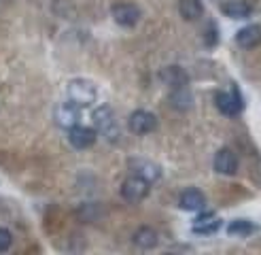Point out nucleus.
<instances>
[{
  "mask_svg": "<svg viewBox=\"0 0 261 255\" xmlns=\"http://www.w3.org/2000/svg\"><path fill=\"white\" fill-rule=\"evenodd\" d=\"M66 96H68V100L74 102V105L89 107V105H94V102L98 100V87H96L94 81L79 76V79H70V81H68V85H66Z\"/></svg>",
  "mask_w": 261,
  "mask_h": 255,
  "instance_id": "f257e3e1",
  "label": "nucleus"
},
{
  "mask_svg": "<svg viewBox=\"0 0 261 255\" xmlns=\"http://www.w3.org/2000/svg\"><path fill=\"white\" fill-rule=\"evenodd\" d=\"M91 123H94V128H96V132H100L102 136H107L111 143L115 140H119V123H117V119H115V113H113V109L111 107H107V105H100L94 113H91Z\"/></svg>",
  "mask_w": 261,
  "mask_h": 255,
  "instance_id": "f03ea898",
  "label": "nucleus"
},
{
  "mask_svg": "<svg viewBox=\"0 0 261 255\" xmlns=\"http://www.w3.org/2000/svg\"><path fill=\"white\" fill-rule=\"evenodd\" d=\"M149 191H151V183L145 181V178L138 176V174L125 178V181L121 183V198L125 202H129V204L142 202L149 196Z\"/></svg>",
  "mask_w": 261,
  "mask_h": 255,
  "instance_id": "7ed1b4c3",
  "label": "nucleus"
},
{
  "mask_svg": "<svg viewBox=\"0 0 261 255\" xmlns=\"http://www.w3.org/2000/svg\"><path fill=\"white\" fill-rule=\"evenodd\" d=\"M111 15L115 23H119L121 28H134L142 17V11L134 3H115L111 7Z\"/></svg>",
  "mask_w": 261,
  "mask_h": 255,
  "instance_id": "20e7f679",
  "label": "nucleus"
},
{
  "mask_svg": "<svg viewBox=\"0 0 261 255\" xmlns=\"http://www.w3.org/2000/svg\"><path fill=\"white\" fill-rule=\"evenodd\" d=\"M54 119L60 128H64V130H70L72 125L81 123V107L74 105L72 100L68 102H60V105L56 107L54 111Z\"/></svg>",
  "mask_w": 261,
  "mask_h": 255,
  "instance_id": "39448f33",
  "label": "nucleus"
},
{
  "mask_svg": "<svg viewBox=\"0 0 261 255\" xmlns=\"http://www.w3.org/2000/svg\"><path fill=\"white\" fill-rule=\"evenodd\" d=\"M129 130L138 136H145V134H151L155 128H158V117L151 113V111H145V109H136L132 115H129Z\"/></svg>",
  "mask_w": 261,
  "mask_h": 255,
  "instance_id": "423d86ee",
  "label": "nucleus"
},
{
  "mask_svg": "<svg viewBox=\"0 0 261 255\" xmlns=\"http://www.w3.org/2000/svg\"><path fill=\"white\" fill-rule=\"evenodd\" d=\"M215 105H217V109L223 113V115H227V117H233V115H238L242 111V96L238 94L236 87H233L231 92H217Z\"/></svg>",
  "mask_w": 261,
  "mask_h": 255,
  "instance_id": "0eeeda50",
  "label": "nucleus"
},
{
  "mask_svg": "<svg viewBox=\"0 0 261 255\" xmlns=\"http://www.w3.org/2000/svg\"><path fill=\"white\" fill-rule=\"evenodd\" d=\"M96 138H98L96 128H87V125L76 123L68 130V140L74 149H89L96 143Z\"/></svg>",
  "mask_w": 261,
  "mask_h": 255,
  "instance_id": "6e6552de",
  "label": "nucleus"
},
{
  "mask_svg": "<svg viewBox=\"0 0 261 255\" xmlns=\"http://www.w3.org/2000/svg\"><path fill=\"white\" fill-rule=\"evenodd\" d=\"M213 166H215V170L219 172V174H227V176H231V174H236L238 172V166H240V160H238V156L233 153L231 149H219L217 153H215V162H213Z\"/></svg>",
  "mask_w": 261,
  "mask_h": 255,
  "instance_id": "1a4fd4ad",
  "label": "nucleus"
},
{
  "mask_svg": "<svg viewBox=\"0 0 261 255\" xmlns=\"http://www.w3.org/2000/svg\"><path fill=\"white\" fill-rule=\"evenodd\" d=\"M132 242H134L136 249L149 251V249H155L160 245V234H158V230L151 227V225H140V227L134 230Z\"/></svg>",
  "mask_w": 261,
  "mask_h": 255,
  "instance_id": "9d476101",
  "label": "nucleus"
},
{
  "mask_svg": "<svg viewBox=\"0 0 261 255\" xmlns=\"http://www.w3.org/2000/svg\"><path fill=\"white\" fill-rule=\"evenodd\" d=\"M221 227V219L215 215V213H200L198 215V219L193 221V225H191V232L193 234H200V236H211V234H215L217 230Z\"/></svg>",
  "mask_w": 261,
  "mask_h": 255,
  "instance_id": "9b49d317",
  "label": "nucleus"
},
{
  "mask_svg": "<svg viewBox=\"0 0 261 255\" xmlns=\"http://www.w3.org/2000/svg\"><path fill=\"white\" fill-rule=\"evenodd\" d=\"M129 168L134 170V174L142 176L149 183H155V181L162 178V168L151 160H132L129 162Z\"/></svg>",
  "mask_w": 261,
  "mask_h": 255,
  "instance_id": "f8f14e48",
  "label": "nucleus"
},
{
  "mask_svg": "<svg viewBox=\"0 0 261 255\" xmlns=\"http://www.w3.org/2000/svg\"><path fill=\"white\" fill-rule=\"evenodd\" d=\"M160 79L168 85V87H185L189 83V74L182 66H176V64H170V66L162 68L160 72Z\"/></svg>",
  "mask_w": 261,
  "mask_h": 255,
  "instance_id": "ddd939ff",
  "label": "nucleus"
},
{
  "mask_svg": "<svg viewBox=\"0 0 261 255\" xmlns=\"http://www.w3.org/2000/svg\"><path fill=\"white\" fill-rule=\"evenodd\" d=\"M178 207L182 211H204L206 209V196L200 189L189 187L178 196Z\"/></svg>",
  "mask_w": 261,
  "mask_h": 255,
  "instance_id": "4468645a",
  "label": "nucleus"
},
{
  "mask_svg": "<svg viewBox=\"0 0 261 255\" xmlns=\"http://www.w3.org/2000/svg\"><path fill=\"white\" fill-rule=\"evenodd\" d=\"M221 13L231 19H246L253 15V5L249 0H227L221 5Z\"/></svg>",
  "mask_w": 261,
  "mask_h": 255,
  "instance_id": "2eb2a0df",
  "label": "nucleus"
},
{
  "mask_svg": "<svg viewBox=\"0 0 261 255\" xmlns=\"http://www.w3.org/2000/svg\"><path fill=\"white\" fill-rule=\"evenodd\" d=\"M236 43L242 49H255L261 45V26L259 23H249L244 28L238 30L236 34Z\"/></svg>",
  "mask_w": 261,
  "mask_h": 255,
  "instance_id": "dca6fc26",
  "label": "nucleus"
},
{
  "mask_svg": "<svg viewBox=\"0 0 261 255\" xmlns=\"http://www.w3.org/2000/svg\"><path fill=\"white\" fill-rule=\"evenodd\" d=\"M168 100H170V107L176 109V111H189L193 107V96L187 89V85L185 87H174L170 92V96H168Z\"/></svg>",
  "mask_w": 261,
  "mask_h": 255,
  "instance_id": "f3484780",
  "label": "nucleus"
},
{
  "mask_svg": "<svg viewBox=\"0 0 261 255\" xmlns=\"http://www.w3.org/2000/svg\"><path fill=\"white\" fill-rule=\"evenodd\" d=\"M178 13L185 21H198L204 13V5H202V0H180Z\"/></svg>",
  "mask_w": 261,
  "mask_h": 255,
  "instance_id": "a211bd4d",
  "label": "nucleus"
},
{
  "mask_svg": "<svg viewBox=\"0 0 261 255\" xmlns=\"http://www.w3.org/2000/svg\"><path fill=\"white\" fill-rule=\"evenodd\" d=\"M251 232H255V225L246 219H233L227 225V234L229 236H249Z\"/></svg>",
  "mask_w": 261,
  "mask_h": 255,
  "instance_id": "6ab92c4d",
  "label": "nucleus"
},
{
  "mask_svg": "<svg viewBox=\"0 0 261 255\" xmlns=\"http://www.w3.org/2000/svg\"><path fill=\"white\" fill-rule=\"evenodd\" d=\"M204 43L206 47H215L219 43V28L215 26V21H211L206 26V30H204Z\"/></svg>",
  "mask_w": 261,
  "mask_h": 255,
  "instance_id": "aec40b11",
  "label": "nucleus"
},
{
  "mask_svg": "<svg viewBox=\"0 0 261 255\" xmlns=\"http://www.w3.org/2000/svg\"><path fill=\"white\" fill-rule=\"evenodd\" d=\"M76 215H79L81 219H85V221H94V215L98 217V204L94 207L91 202H85L83 207H81L79 211H76Z\"/></svg>",
  "mask_w": 261,
  "mask_h": 255,
  "instance_id": "412c9836",
  "label": "nucleus"
},
{
  "mask_svg": "<svg viewBox=\"0 0 261 255\" xmlns=\"http://www.w3.org/2000/svg\"><path fill=\"white\" fill-rule=\"evenodd\" d=\"M11 245H13V234L9 232L7 227H0V253L9 251Z\"/></svg>",
  "mask_w": 261,
  "mask_h": 255,
  "instance_id": "4be33fe9",
  "label": "nucleus"
}]
</instances>
